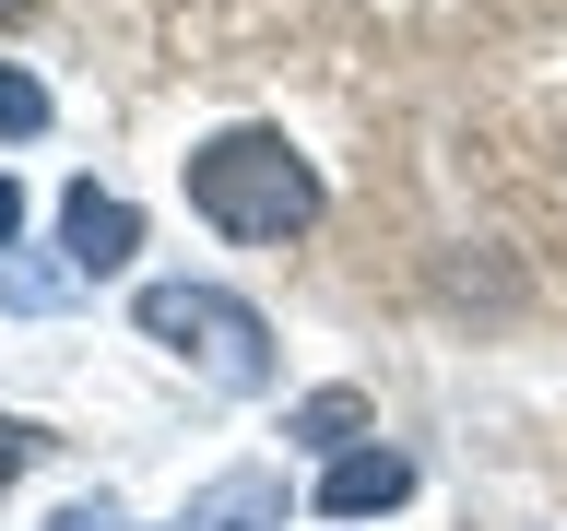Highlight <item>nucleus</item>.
Returning <instances> with one entry per match:
<instances>
[{
	"mask_svg": "<svg viewBox=\"0 0 567 531\" xmlns=\"http://www.w3.org/2000/svg\"><path fill=\"white\" fill-rule=\"evenodd\" d=\"M284 437H296V449H331V460H343L354 437H367V389H308V402L284 414Z\"/></svg>",
	"mask_w": 567,
	"mask_h": 531,
	"instance_id": "6",
	"label": "nucleus"
},
{
	"mask_svg": "<svg viewBox=\"0 0 567 531\" xmlns=\"http://www.w3.org/2000/svg\"><path fill=\"white\" fill-rule=\"evenodd\" d=\"M0 12H24V0H0Z\"/></svg>",
	"mask_w": 567,
	"mask_h": 531,
	"instance_id": "10",
	"label": "nucleus"
},
{
	"mask_svg": "<svg viewBox=\"0 0 567 531\" xmlns=\"http://www.w3.org/2000/svg\"><path fill=\"white\" fill-rule=\"evenodd\" d=\"M131 248H142V212L118 201V189H95V177H83V189L60 201V260L106 283V272H131Z\"/></svg>",
	"mask_w": 567,
	"mask_h": 531,
	"instance_id": "3",
	"label": "nucleus"
},
{
	"mask_svg": "<svg viewBox=\"0 0 567 531\" xmlns=\"http://www.w3.org/2000/svg\"><path fill=\"white\" fill-rule=\"evenodd\" d=\"M177 531H284V472H225V485H202Z\"/></svg>",
	"mask_w": 567,
	"mask_h": 531,
	"instance_id": "5",
	"label": "nucleus"
},
{
	"mask_svg": "<svg viewBox=\"0 0 567 531\" xmlns=\"http://www.w3.org/2000/svg\"><path fill=\"white\" fill-rule=\"evenodd\" d=\"M142 343H166V354H189L213 389H272V319L248 308V295H225V283H142Z\"/></svg>",
	"mask_w": 567,
	"mask_h": 531,
	"instance_id": "2",
	"label": "nucleus"
},
{
	"mask_svg": "<svg viewBox=\"0 0 567 531\" xmlns=\"http://www.w3.org/2000/svg\"><path fill=\"white\" fill-rule=\"evenodd\" d=\"M35 449H48V425H24V414H0V485H12V472H24Z\"/></svg>",
	"mask_w": 567,
	"mask_h": 531,
	"instance_id": "8",
	"label": "nucleus"
},
{
	"mask_svg": "<svg viewBox=\"0 0 567 531\" xmlns=\"http://www.w3.org/2000/svg\"><path fill=\"white\" fill-rule=\"evenodd\" d=\"M0 131H12V142L48 131V83H35V71H0Z\"/></svg>",
	"mask_w": 567,
	"mask_h": 531,
	"instance_id": "7",
	"label": "nucleus"
},
{
	"mask_svg": "<svg viewBox=\"0 0 567 531\" xmlns=\"http://www.w3.org/2000/svg\"><path fill=\"white\" fill-rule=\"evenodd\" d=\"M414 496V460L402 449H343L331 472H319V520H379V508H402Z\"/></svg>",
	"mask_w": 567,
	"mask_h": 531,
	"instance_id": "4",
	"label": "nucleus"
},
{
	"mask_svg": "<svg viewBox=\"0 0 567 531\" xmlns=\"http://www.w3.org/2000/svg\"><path fill=\"white\" fill-rule=\"evenodd\" d=\"M189 212L237 248H284V237L319 225V166L284 131H225V142L189 154Z\"/></svg>",
	"mask_w": 567,
	"mask_h": 531,
	"instance_id": "1",
	"label": "nucleus"
},
{
	"mask_svg": "<svg viewBox=\"0 0 567 531\" xmlns=\"http://www.w3.org/2000/svg\"><path fill=\"white\" fill-rule=\"evenodd\" d=\"M24 237V189H12V177H0V248Z\"/></svg>",
	"mask_w": 567,
	"mask_h": 531,
	"instance_id": "9",
	"label": "nucleus"
}]
</instances>
